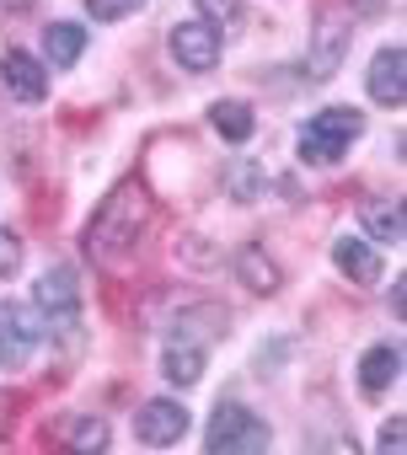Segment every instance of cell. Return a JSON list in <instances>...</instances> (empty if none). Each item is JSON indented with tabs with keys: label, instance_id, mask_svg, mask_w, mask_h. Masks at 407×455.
<instances>
[{
	"label": "cell",
	"instance_id": "obj_1",
	"mask_svg": "<svg viewBox=\"0 0 407 455\" xmlns=\"http://www.w3.org/2000/svg\"><path fill=\"white\" fill-rule=\"evenodd\" d=\"M145 220H150V198H145V188L140 182H124L118 193H113V204H102V214H97V225H92V236H86V247H92V258H113V252H124L140 231H145Z\"/></svg>",
	"mask_w": 407,
	"mask_h": 455
},
{
	"label": "cell",
	"instance_id": "obj_2",
	"mask_svg": "<svg viewBox=\"0 0 407 455\" xmlns=\"http://www.w3.org/2000/svg\"><path fill=\"white\" fill-rule=\"evenodd\" d=\"M359 129H364V118H359L354 108H327V113H316V118L300 129V156H306L311 166H332V161H343V150L359 140Z\"/></svg>",
	"mask_w": 407,
	"mask_h": 455
},
{
	"label": "cell",
	"instance_id": "obj_3",
	"mask_svg": "<svg viewBox=\"0 0 407 455\" xmlns=\"http://www.w3.org/2000/svg\"><path fill=\"white\" fill-rule=\"evenodd\" d=\"M204 444H210L215 455H258L268 450V423L236 402H220L215 418H210V434H204Z\"/></svg>",
	"mask_w": 407,
	"mask_h": 455
},
{
	"label": "cell",
	"instance_id": "obj_4",
	"mask_svg": "<svg viewBox=\"0 0 407 455\" xmlns=\"http://www.w3.org/2000/svg\"><path fill=\"white\" fill-rule=\"evenodd\" d=\"M38 311L54 322L49 332L65 343V332H76V311H81V284H76V274L60 263V268H49L44 274V284H38Z\"/></svg>",
	"mask_w": 407,
	"mask_h": 455
},
{
	"label": "cell",
	"instance_id": "obj_5",
	"mask_svg": "<svg viewBox=\"0 0 407 455\" xmlns=\"http://www.w3.org/2000/svg\"><path fill=\"white\" fill-rule=\"evenodd\" d=\"M172 60H177L182 70H215V65H220V33L204 22V17L177 22V28H172Z\"/></svg>",
	"mask_w": 407,
	"mask_h": 455
},
{
	"label": "cell",
	"instance_id": "obj_6",
	"mask_svg": "<svg viewBox=\"0 0 407 455\" xmlns=\"http://www.w3.org/2000/svg\"><path fill=\"white\" fill-rule=\"evenodd\" d=\"M0 81H6V92L17 102H44L49 97V76H44V65L28 49H6V54H0Z\"/></svg>",
	"mask_w": 407,
	"mask_h": 455
},
{
	"label": "cell",
	"instance_id": "obj_7",
	"mask_svg": "<svg viewBox=\"0 0 407 455\" xmlns=\"http://www.w3.org/2000/svg\"><path fill=\"white\" fill-rule=\"evenodd\" d=\"M134 434H140L145 444H177V439L188 434V412H182L177 402H145V407L134 412Z\"/></svg>",
	"mask_w": 407,
	"mask_h": 455
},
{
	"label": "cell",
	"instance_id": "obj_8",
	"mask_svg": "<svg viewBox=\"0 0 407 455\" xmlns=\"http://www.w3.org/2000/svg\"><path fill=\"white\" fill-rule=\"evenodd\" d=\"M38 343V327L28 322L22 306H0V370H12V364H28Z\"/></svg>",
	"mask_w": 407,
	"mask_h": 455
},
{
	"label": "cell",
	"instance_id": "obj_9",
	"mask_svg": "<svg viewBox=\"0 0 407 455\" xmlns=\"http://www.w3.org/2000/svg\"><path fill=\"white\" fill-rule=\"evenodd\" d=\"M364 86H370V97H375L380 108H402V97H407V86H402V49H380V54L370 60Z\"/></svg>",
	"mask_w": 407,
	"mask_h": 455
},
{
	"label": "cell",
	"instance_id": "obj_10",
	"mask_svg": "<svg viewBox=\"0 0 407 455\" xmlns=\"http://www.w3.org/2000/svg\"><path fill=\"white\" fill-rule=\"evenodd\" d=\"M332 263H338L354 284H375V279H380V258H375V247L359 242V236H338V242H332Z\"/></svg>",
	"mask_w": 407,
	"mask_h": 455
},
{
	"label": "cell",
	"instance_id": "obj_11",
	"mask_svg": "<svg viewBox=\"0 0 407 455\" xmlns=\"http://www.w3.org/2000/svg\"><path fill=\"white\" fill-rule=\"evenodd\" d=\"M204 359H210V354H204L198 343L172 338V343H166V354H161V370H166V380H172V386H193V380L204 375Z\"/></svg>",
	"mask_w": 407,
	"mask_h": 455
},
{
	"label": "cell",
	"instance_id": "obj_12",
	"mask_svg": "<svg viewBox=\"0 0 407 455\" xmlns=\"http://www.w3.org/2000/svg\"><path fill=\"white\" fill-rule=\"evenodd\" d=\"M396 364H402V354H396L391 343L370 348V354L359 359V391H364V396H380V391L396 380Z\"/></svg>",
	"mask_w": 407,
	"mask_h": 455
},
{
	"label": "cell",
	"instance_id": "obj_13",
	"mask_svg": "<svg viewBox=\"0 0 407 455\" xmlns=\"http://www.w3.org/2000/svg\"><path fill=\"white\" fill-rule=\"evenodd\" d=\"M44 49H49V60H54V65H65V70H70V65L86 54V28H81V22H54V28L44 33Z\"/></svg>",
	"mask_w": 407,
	"mask_h": 455
},
{
	"label": "cell",
	"instance_id": "obj_14",
	"mask_svg": "<svg viewBox=\"0 0 407 455\" xmlns=\"http://www.w3.org/2000/svg\"><path fill=\"white\" fill-rule=\"evenodd\" d=\"M364 225H370V236H375V242L396 247V242H402V204H396V198L370 204V209H364Z\"/></svg>",
	"mask_w": 407,
	"mask_h": 455
},
{
	"label": "cell",
	"instance_id": "obj_15",
	"mask_svg": "<svg viewBox=\"0 0 407 455\" xmlns=\"http://www.w3.org/2000/svg\"><path fill=\"white\" fill-rule=\"evenodd\" d=\"M210 124H215L231 145L252 140V108H247V102H215V108H210Z\"/></svg>",
	"mask_w": 407,
	"mask_h": 455
},
{
	"label": "cell",
	"instance_id": "obj_16",
	"mask_svg": "<svg viewBox=\"0 0 407 455\" xmlns=\"http://www.w3.org/2000/svg\"><path fill=\"white\" fill-rule=\"evenodd\" d=\"M198 17L210 22L215 33H231V28H242V0H198Z\"/></svg>",
	"mask_w": 407,
	"mask_h": 455
},
{
	"label": "cell",
	"instance_id": "obj_17",
	"mask_svg": "<svg viewBox=\"0 0 407 455\" xmlns=\"http://www.w3.org/2000/svg\"><path fill=\"white\" fill-rule=\"evenodd\" d=\"M242 268L252 274V290H258V295H268V290L279 284V274H274V263H268V258H263L258 247H247V252H242Z\"/></svg>",
	"mask_w": 407,
	"mask_h": 455
},
{
	"label": "cell",
	"instance_id": "obj_18",
	"mask_svg": "<svg viewBox=\"0 0 407 455\" xmlns=\"http://www.w3.org/2000/svg\"><path fill=\"white\" fill-rule=\"evenodd\" d=\"M17 268H22V242L6 231V225H0V279L17 274Z\"/></svg>",
	"mask_w": 407,
	"mask_h": 455
},
{
	"label": "cell",
	"instance_id": "obj_19",
	"mask_svg": "<svg viewBox=\"0 0 407 455\" xmlns=\"http://www.w3.org/2000/svg\"><path fill=\"white\" fill-rule=\"evenodd\" d=\"M92 6V17H102V22H118V17H134L140 12V0H86Z\"/></svg>",
	"mask_w": 407,
	"mask_h": 455
},
{
	"label": "cell",
	"instance_id": "obj_20",
	"mask_svg": "<svg viewBox=\"0 0 407 455\" xmlns=\"http://www.w3.org/2000/svg\"><path fill=\"white\" fill-rule=\"evenodd\" d=\"M70 439H76V444H86V450H102V444H108V428H102V423H81Z\"/></svg>",
	"mask_w": 407,
	"mask_h": 455
},
{
	"label": "cell",
	"instance_id": "obj_21",
	"mask_svg": "<svg viewBox=\"0 0 407 455\" xmlns=\"http://www.w3.org/2000/svg\"><path fill=\"white\" fill-rule=\"evenodd\" d=\"M231 188H236V193H252V188H258V172H252V166H247V172H236V177H231Z\"/></svg>",
	"mask_w": 407,
	"mask_h": 455
},
{
	"label": "cell",
	"instance_id": "obj_22",
	"mask_svg": "<svg viewBox=\"0 0 407 455\" xmlns=\"http://www.w3.org/2000/svg\"><path fill=\"white\" fill-rule=\"evenodd\" d=\"M396 444H402V428H396V423H386V428H380V450H396Z\"/></svg>",
	"mask_w": 407,
	"mask_h": 455
},
{
	"label": "cell",
	"instance_id": "obj_23",
	"mask_svg": "<svg viewBox=\"0 0 407 455\" xmlns=\"http://www.w3.org/2000/svg\"><path fill=\"white\" fill-rule=\"evenodd\" d=\"M28 6V0H0V17H6V12H22Z\"/></svg>",
	"mask_w": 407,
	"mask_h": 455
}]
</instances>
